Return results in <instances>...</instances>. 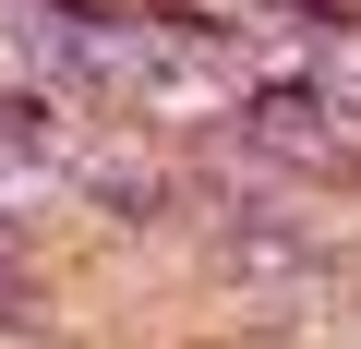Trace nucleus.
Segmentation results:
<instances>
[{
    "label": "nucleus",
    "mask_w": 361,
    "mask_h": 349,
    "mask_svg": "<svg viewBox=\"0 0 361 349\" xmlns=\"http://www.w3.org/2000/svg\"><path fill=\"white\" fill-rule=\"evenodd\" d=\"M133 49H145V13H109V0H0V85L109 109Z\"/></svg>",
    "instance_id": "obj_1"
},
{
    "label": "nucleus",
    "mask_w": 361,
    "mask_h": 349,
    "mask_svg": "<svg viewBox=\"0 0 361 349\" xmlns=\"http://www.w3.org/2000/svg\"><path fill=\"white\" fill-rule=\"evenodd\" d=\"M0 241H13V229H0Z\"/></svg>",
    "instance_id": "obj_2"
}]
</instances>
